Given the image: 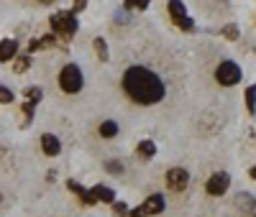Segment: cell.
Here are the masks:
<instances>
[{"label":"cell","mask_w":256,"mask_h":217,"mask_svg":"<svg viewBox=\"0 0 256 217\" xmlns=\"http://www.w3.org/2000/svg\"><path fill=\"white\" fill-rule=\"evenodd\" d=\"M167 8H169L172 21H175L182 31H192V29H195V23L190 21V15H187V11H185V3H182V0H169V3H167Z\"/></svg>","instance_id":"obj_5"},{"label":"cell","mask_w":256,"mask_h":217,"mask_svg":"<svg viewBox=\"0 0 256 217\" xmlns=\"http://www.w3.org/2000/svg\"><path fill=\"white\" fill-rule=\"evenodd\" d=\"M151 0H126V8H139V11H146Z\"/></svg>","instance_id":"obj_21"},{"label":"cell","mask_w":256,"mask_h":217,"mask_svg":"<svg viewBox=\"0 0 256 217\" xmlns=\"http://www.w3.org/2000/svg\"><path fill=\"white\" fill-rule=\"evenodd\" d=\"M80 23L72 11H59L51 15V31H57L59 36H64V39H72V36L77 33Z\"/></svg>","instance_id":"obj_2"},{"label":"cell","mask_w":256,"mask_h":217,"mask_svg":"<svg viewBox=\"0 0 256 217\" xmlns=\"http://www.w3.org/2000/svg\"><path fill=\"white\" fill-rule=\"evenodd\" d=\"M33 110H36V105H33V102H26V105H23V113L29 115V117H33Z\"/></svg>","instance_id":"obj_26"},{"label":"cell","mask_w":256,"mask_h":217,"mask_svg":"<svg viewBox=\"0 0 256 217\" xmlns=\"http://www.w3.org/2000/svg\"><path fill=\"white\" fill-rule=\"evenodd\" d=\"M95 51H97L100 61H108V43H105V39H95Z\"/></svg>","instance_id":"obj_16"},{"label":"cell","mask_w":256,"mask_h":217,"mask_svg":"<svg viewBox=\"0 0 256 217\" xmlns=\"http://www.w3.org/2000/svg\"><path fill=\"white\" fill-rule=\"evenodd\" d=\"M90 192H93V197H95V202H113V200H115L113 189H108V187H103V184H97V187H93V189H90Z\"/></svg>","instance_id":"obj_12"},{"label":"cell","mask_w":256,"mask_h":217,"mask_svg":"<svg viewBox=\"0 0 256 217\" xmlns=\"http://www.w3.org/2000/svg\"><path fill=\"white\" fill-rule=\"evenodd\" d=\"M0 102H3V105H11V102H13V89H11V87H3V85H0Z\"/></svg>","instance_id":"obj_18"},{"label":"cell","mask_w":256,"mask_h":217,"mask_svg":"<svg viewBox=\"0 0 256 217\" xmlns=\"http://www.w3.org/2000/svg\"><path fill=\"white\" fill-rule=\"evenodd\" d=\"M223 33H225V39H231V41H236V39H239V29H236L233 23H228L225 29H223Z\"/></svg>","instance_id":"obj_22"},{"label":"cell","mask_w":256,"mask_h":217,"mask_svg":"<svg viewBox=\"0 0 256 217\" xmlns=\"http://www.w3.org/2000/svg\"><path fill=\"white\" fill-rule=\"evenodd\" d=\"M249 174H251V179H256V166H254V169L249 171Z\"/></svg>","instance_id":"obj_29"},{"label":"cell","mask_w":256,"mask_h":217,"mask_svg":"<svg viewBox=\"0 0 256 217\" xmlns=\"http://www.w3.org/2000/svg\"><path fill=\"white\" fill-rule=\"evenodd\" d=\"M167 184H169V189H175V192H182V189L190 184V174L185 169H169L167 171Z\"/></svg>","instance_id":"obj_8"},{"label":"cell","mask_w":256,"mask_h":217,"mask_svg":"<svg viewBox=\"0 0 256 217\" xmlns=\"http://www.w3.org/2000/svg\"><path fill=\"white\" fill-rule=\"evenodd\" d=\"M67 189L69 192H75L80 200H82V204H87V207H93V204H97L95 202V197H93V192H87L85 187H82L80 182H67Z\"/></svg>","instance_id":"obj_10"},{"label":"cell","mask_w":256,"mask_h":217,"mask_svg":"<svg viewBox=\"0 0 256 217\" xmlns=\"http://www.w3.org/2000/svg\"><path fill=\"white\" fill-rule=\"evenodd\" d=\"M16 54H18V41H13V39L0 41V61H11Z\"/></svg>","instance_id":"obj_11"},{"label":"cell","mask_w":256,"mask_h":217,"mask_svg":"<svg viewBox=\"0 0 256 217\" xmlns=\"http://www.w3.org/2000/svg\"><path fill=\"white\" fill-rule=\"evenodd\" d=\"M215 77L223 87H233V85L241 82V67L236 64V61H221L215 69Z\"/></svg>","instance_id":"obj_4"},{"label":"cell","mask_w":256,"mask_h":217,"mask_svg":"<svg viewBox=\"0 0 256 217\" xmlns=\"http://www.w3.org/2000/svg\"><path fill=\"white\" fill-rule=\"evenodd\" d=\"M251 215L256 217V200H254V204H251Z\"/></svg>","instance_id":"obj_28"},{"label":"cell","mask_w":256,"mask_h":217,"mask_svg":"<svg viewBox=\"0 0 256 217\" xmlns=\"http://www.w3.org/2000/svg\"><path fill=\"white\" fill-rule=\"evenodd\" d=\"M246 110H249L251 115H256V87L246 89Z\"/></svg>","instance_id":"obj_15"},{"label":"cell","mask_w":256,"mask_h":217,"mask_svg":"<svg viewBox=\"0 0 256 217\" xmlns=\"http://www.w3.org/2000/svg\"><path fill=\"white\" fill-rule=\"evenodd\" d=\"M39 3H54V0H39Z\"/></svg>","instance_id":"obj_30"},{"label":"cell","mask_w":256,"mask_h":217,"mask_svg":"<svg viewBox=\"0 0 256 217\" xmlns=\"http://www.w3.org/2000/svg\"><path fill=\"white\" fill-rule=\"evenodd\" d=\"M82 69L77 67V64H67L62 69V74H59V87L64 89L67 95H75V92H80L82 89Z\"/></svg>","instance_id":"obj_3"},{"label":"cell","mask_w":256,"mask_h":217,"mask_svg":"<svg viewBox=\"0 0 256 217\" xmlns=\"http://www.w3.org/2000/svg\"><path fill=\"white\" fill-rule=\"evenodd\" d=\"M123 89H126V95L131 97L133 102H139V105H157V102L164 100V95H167L164 82L154 74L151 69H146V67L126 69Z\"/></svg>","instance_id":"obj_1"},{"label":"cell","mask_w":256,"mask_h":217,"mask_svg":"<svg viewBox=\"0 0 256 217\" xmlns=\"http://www.w3.org/2000/svg\"><path fill=\"white\" fill-rule=\"evenodd\" d=\"M29 64H31L29 57H18V59H16V72H18V74H23V72L29 69Z\"/></svg>","instance_id":"obj_20"},{"label":"cell","mask_w":256,"mask_h":217,"mask_svg":"<svg viewBox=\"0 0 256 217\" xmlns=\"http://www.w3.org/2000/svg\"><path fill=\"white\" fill-rule=\"evenodd\" d=\"M113 210H115L118 217H126V215H128V207H126L123 202H115V204H113Z\"/></svg>","instance_id":"obj_24"},{"label":"cell","mask_w":256,"mask_h":217,"mask_svg":"<svg viewBox=\"0 0 256 217\" xmlns=\"http://www.w3.org/2000/svg\"><path fill=\"white\" fill-rule=\"evenodd\" d=\"M41 148L47 156H59V151H62V143L57 135H51V133H44L41 135Z\"/></svg>","instance_id":"obj_9"},{"label":"cell","mask_w":256,"mask_h":217,"mask_svg":"<svg viewBox=\"0 0 256 217\" xmlns=\"http://www.w3.org/2000/svg\"><path fill=\"white\" fill-rule=\"evenodd\" d=\"M139 153H141L144 159H154V153H157L154 141H141V143H139Z\"/></svg>","instance_id":"obj_14"},{"label":"cell","mask_w":256,"mask_h":217,"mask_svg":"<svg viewBox=\"0 0 256 217\" xmlns=\"http://www.w3.org/2000/svg\"><path fill=\"white\" fill-rule=\"evenodd\" d=\"M164 210V197L161 194H151L141 207H136L133 212H128V217H149V215H159Z\"/></svg>","instance_id":"obj_6"},{"label":"cell","mask_w":256,"mask_h":217,"mask_svg":"<svg viewBox=\"0 0 256 217\" xmlns=\"http://www.w3.org/2000/svg\"><path fill=\"white\" fill-rule=\"evenodd\" d=\"M236 204H239L241 210H249V212H251V204H254V200H251L249 194H239V197H236Z\"/></svg>","instance_id":"obj_19"},{"label":"cell","mask_w":256,"mask_h":217,"mask_svg":"<svg viewBox=\"0 0 256 217\" xmlns=\"http://www.w3.org/2000/svg\"><path fill=\"white\" fill-rule=\"evenodd\" d=\"M85 5H87V0H75V5H72V13H80V11H85Z\"/></svg>","instance_id":"obj_25"},{"label":"cell","mask_w":256,"mask_h":217,"mask_svg":"<svg viewBox=\"0 0 256 217\" xmlns=\"http://www.w3.org/2000/svg\"><path fill=\"white\" fill-rule=\"evenodd\" d=\"M115 133H118V123L115 120H105L103 125H100V135H103V138H113Z\"/></svg>","instance_id":"obj_13"},{"label":"cell","mask_w":256,"mask_h":217,"mask_svg":"<svg viewBox=\"0 0 256 217\" xmlns=\"http://www.w3.org/2000/svg\"><path fill=\"white\" fill-rule=\"evenodd\" d=\"M41 95H44V92H41L39 87H26V100H29V102L36 105V102L41 100Z\"/></svg>","instance_id":"obj_17"},{"label":"cell","mask_w":256,"mask_h":217,"mask_svg":"<svg viewBox=\"0 0 256 217\" xmlns=\"http://www.w3.org/2000/svg\"><path fill=\"white\" fill-rule=\"evenodd\" d=\"M115 18H118V23H128V15H126V11H115Z\"/></svg>","instance_id":"obj_27"},{"label":"cell","mask_w":256,"mask_h":217,"mask_svg":"<svg viewBox=\"0 0 256 217\" xmlns=\"http://www.w3.org/2000/svg\"><path fill=\"white\" fill-rule=\"evenodd\" d=\"M105 169L111 171V174H121V171H123V166L118 164V161H108V164H105Z\"/></svg>","instance_id":"obj_23"},{"label":"cell","mask_w":256,"mask_h":217,"mask_svg":"<svg viewBox=\"0 0 256 217\" xmlns=\"http://www.w3.org/2000/svg\"><path fill=\"white\" fill-rule=\"evenodd\" d=\"M228 184H231V176H228L225 171H218V174H213V176L208 179V194L221 197V194H225Z\"/></svg>","instance_id":"obj_7"}]
</instances>
